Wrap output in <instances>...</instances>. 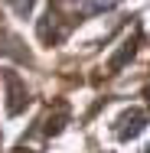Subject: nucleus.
<instances>
[{"label": "nucleus", "mask_w": 150, "mask_h": 153, "mask_svg": "<svg viewBox=\"0 0 150 153\" xmlns=\"http://www.w3.org/2000/svg\"><path fill=\"white\" fill-rule=\"evenodd\" d=\"M65 114H69V111H65V104H62V108H59V117H49L43 130H46L49 137H52V134H59V130H62V124H65Z\"/></svg>", "instance_id": "4"}, {"label": "nucleus", "mask_w": 150, "mask_h": 153, "mask_svg": "<svg viewBox=\"0 0 150 153\" xmlns=\"http://www.w3.org/2000/svg\"><path fill=\"white\" fill-rule=\"evenodd\" d=\"M140 130H144V111H140V108H134V111H127V114L121 117L118 137H121V140H131V137H137Z\"/></svg>", "instance_id": "3"}, {"label": "nucleus", "mask_w": 150, "mask_h": 153, "mask_svg": "<svg viewBox=\"0 0 150 153\" xmlns=\"http://www.w3.org/2000/svg\"><path fill=\"white\" fill-rule=\"evenodd\" d=\"M137 42H140V33H137L134 39H124V42H121V49L114 52V59L108 62V72H111V75H118L121 68H124L127 62L134 59V52H137Z\"/></svg>", "instance_id": "2"}, {"label": "nucleus", "mask_w": 150, "mask_h": 153, "mask_svg": "<svg viewBox=\"0 0 150 153\" xmlns=\"http://www.w3.org/2000/svg\"><path fill=\"white\" fill-rule=\"evenodd\" d=\"M30 10H33V0H16V13L20 16H26Z\"/></svg>", "instance_id": "5"}, {"label": "nucleus", "mask_w": 150, "mask_h": 153, "mask_svg": "<svg viewBox=\"0 0 150 153\" xmlns=\"http://www.w3.org/2000/svg\"><path fill=\"white\" fill-rule=\"evenodd\" d=\"M3 82H7V91H10L7 114H10V117H16V114L30 104V91H26V85L20 82V75H16V72H3Z\"/></svg>", "instance_id": "1"}]
</instances>
